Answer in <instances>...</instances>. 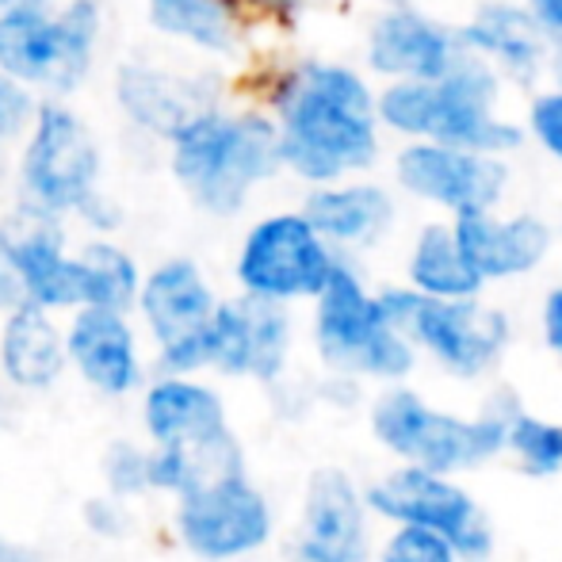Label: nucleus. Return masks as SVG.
I'll return each instance as SVG.
<instances>
[{
    "instance_id": "2f4dec72",
    "label": "nucleus",
    "mask_w": 562,
    "mask_h": 562,
    "mask_svg": "<svg viewBox=\"0 0 562 562\" xmlns=\"http://www.w3.org/2000/svg\"><path fill=\"white\" fill-rule=\"evenodd\" d=\"M108 482H112L115 494H142V490H149L146 451H138L134 445H115L108 451Z\"/></svg>"
},
{
    "instance_id": "423d86ee",
    "label": "nucleus",
    "mask_w": 562,
    "mask_h": 562,
    "mask_svg": "<svg viewBox=\"0 0 562 562\" xmlns=\"http://www.w3.org/2000/svg\"><path fill=\"white\" fill-rule=\"evenodd\" d=\"M15 172H20L23 203L66 218L77 215V207L100 188L104 161L89 123L58 97H46L35 104L31 126L23 134Z\"/></svg>"
},
{
    "instance_id": "58836bf2",
    "label": "nucleus",
    "mask_w": 562,
    "mask_h": 562,
    "mask_svg": "<svg viewBox=\"0 0 562 562\" xmlns=\"http://www.w3.org/2000/svg\"><path fill=\"white\" fill-rule=\"evenodd\" d=\"M252 8H260V12H276V15H283V12H291L295 8V0H249Z\"/></svg>"
},
{
    "instance_id": "6ab92c4d",
    "label": "nucleus",
    "mask_w": 562,
    "mask_h": 562,
    "mask_svg": "<svg viewBox=\"0 0 562 562\" xmlns=\"http://www.w3.org/2000/svg\"><path fill=\"white\" fill-rule=\"evenodd\" d=\"M115 97L123 115L131 119L138 131L157 134L169 142L177 126L203 108L218 104V89L207 77H188L172 74L161 66H146V61H123L115 74Z\"/></svg>"
},
{
    "instance_id": "6e6552de",
    "label": "nucleus",
    "mask_w": 562,
    "mask_h": 562,
    "mask_svg": "<svg viewBox=\"0 0 562 562\" xmlns=\"http://www.w3.org/2000/svg\"><path fill=\"white\" fill-rule=\"evenodd\" d=\"M337 260L340 252L311 226L303 211H276L249 226L237 249L234 276L245 295L295 303L314 299L326 288Z\"/></svg>"
},
{
    "instance_id": "cd10ccee",
    "label": "nucleus",
    "mask_w": 562,
    "mask_h": 562,
    "mask_svg": "<svg viewBox=\"0 0 562 562\" xmlns=\"http://www.w3.org/2000/svg\"><path fill=\"white\" fill-rule=\"evenodd\" d=\"M505 448H513L520 467L528 474H536V479H548V474L562 471V425L540 422V417L528 414H513Z\"/></svg>"
},
{
    "instance_id": "aec40b11",
    "label": "nucleus",
    "mask_w": 562,
    "mask_h": 562,
    "mask_svg": "<svg viewBox=\"0 0 562 562\" xmlns=\"http://www.w3.org/2000/svg\"><path fill=\"white\" fill-rule=\"evenodd\" d=\"M303 211L311 226L334 245L337 252L371 249L391 234L398 218V203L375 180L345 177L334 184H314L303 200Z\"/></svg>"
},
{
    "instance_id": "b1692460",
    "label": "nucleus",
    "mask_w": 562,
    "mask_h": 562,
    "mask_svg": "<svg viewBox=\"0 0 562 562\" xmlns=\"http://www.w3.org/2000/svg\"><path fill=\"white\" fill-rule=\"evenodd\" d=\"M0 368L15 386L43 391L66 368V337L54 326L50 311L23 303L8 311L4 334H0Z\"/></svg>"
},
{
    "instance_id": "f704fd0d",
    "label": "nucleus",
    "mask_w": 562,
    "mask_h": 562,
    "mask_svg": "<svg viewBox=\"0 0 562 562\" xmlns=\"http://www.w3.org/2000/svg\"><path fill=\"white\" fill-rule=\"evenodd\" d=\"M525 8L536 20V27L548 35V43L562 38V0H525Z\"/></svg>"
},
{
    "instance_id": "f3484780",
    "label": "nucleus",
    "mask_w": 562,
    "mask_h": 562,
    "mask_svg": "<svg viewBox=\"0 0 562 562\" xmlns=\"http://www.w3.org/2000/svg\"><path fill=\"white\" fill-rule=\"evenodd\" d=\"M451 229H456L463 257L486 283L536 272L555 245V229L528 211L509 218H497L494 207L459 211V215H451Z\"/></svg>"
},
{
    "instance_id": "5701e85b",
    "label": "nucleus",
    "mask_w": 562,
    "mask_h": 562,
    "mask_svg": "<svg viewBox=\"0 0 562 562\" xmlns=\"http://www.w3.org/2000/svg\"><path fill=\"white\" fill-rule=\"evenodd\" d=\"M146 432L154 445L195 448L226 432V409L211 386L192 383L188 375H165L146 391L142 402Z\"/></svg>"
},
{
    "instance_id": "4be33fe9",
    "label": "nucleus",
    "mask_w": 562,
    "mask_h": 562,
    "mask_svg": "<svg viewBox=\"0 0 562 562\" xmlns=\"http://www.w3.org/2000/svg\"><path fill=\"white\" fill-rule=\"evenodd\" d=\"M66 360L85 375V383L104 394H131L142 379L138 345L123 311L81 306L69 322Z\"/></svg>"
},
{
    "instance_id": "f8f14e48",
    "label": "nucleus",
    "mask_w": 562,
    "mask_h": 562,
    "mask_svg": "<svg viewBox=\"0 0 562 562\" xmlns=\"http://www.w3.org/2000/svg\"><path fill=\"white\" fill-rule=\"evenodd\" d=\"M368 505L386 520L398 525H425L440 532L456 548V555L482 562L494 548V536L467 490L448 482L445 474L425 471V467H406V471L386 474L383 482L368 490Z\"/></svg>"
},
{
    "instance_id": "a211bd4d",
    "label": "nucleus",
    "mask_w": 562,
    "mask_h": 562,
    "mask_svg": "<svg viewBox=\"0 0 562 562\" xmlns=\"http://www.w3.org/2000/svg\"><path fill=\"white\" fill-rule=\"evenodd\" d=\"M295 562H363L368 525L363 502L345 471H318L306 486V513L295 540Z\"/></svg>"
},
{
    "instance_id": "9b49d317",
    "label": "nucleus",
    "mask_w": 562,
    "mask_h": 562,
    "mask_svg": "<svg viewBox=\"0 0 562 562\" xmlns=\"http://www.w3.org/2000/svg\"><path fill=\"white\" fill-rule=\"evenodd\" d=\"M509 177L513 172L505 157L429 138L402 142L394 154V180L402 192L448 215L497 207L509 188Z\"/></svg>"
},
{
    "instance_id": "f03ea898",
    "label": "nucleus",
    "mask_w": 562,
    "mask_h": 562,
    "mask_svg": "<svg viewBox=\"0 0 562 562\" xmlns=\"http://www.w3.org/2000/svg\"><path fill=\"white\" fill-rule=\"evenodd\" d=\"M169 165L195 207L229 218L249 203L252 188L283 169L280 134L268 112L211 104L172 131Z\"/></svg>"
},
{
    "instance_id": "20e7f679",
    "label": "nucleus",
    "mask_w": 562,
    "mask_h": 562,
    "mask_svg": "<svg viewBox=\"0 0 562 562\" xmlns=\"http://www.w3.org/2000/svg\"><path fill=\"white\" fill-rule=\"evenodd\" d=\"M314 340L329 368L352 375L402 379L417 360V348L386 322L379 295L363 288L360 272L345 257L329 272L326 288L314 295Z\"/></svg>"
},
{
    "instance_id": "4468645a",
    "label": "nucleus",
    "mask_w": 562,
    "mask_h": 562,
    "mask_svg": "<svg viewBox=\"0 0 562 562\" xmlns=\"http://www.w3.org/2000/svg\"><path fill=\"white\" fill-rule=\"evenodd\" d=\"M0 234L15 260L27 303L46 306V311H81L89 303L81 260L66 252V226L58 215L20 200V207L0 226Z\"/></svg>"
},
{
    "instance_id": "a878e982",
    "label": "nucleus",
    "mask_w": 562,
    "mask_h": 562,
    "mask_svg": "<svg viewBox=\"0 0 562 562\" xmlns=\"http://www.w3.org/2000/svg\"><path fill=\"white\" fill-rule=\"evenodd\" d=\"M146 15L157 35L188 43L203 54H234L241 43V20L234 0H149Z\"/></svg>"
},
{
    "instance_id": "9d476101",
    "label": "nucleus",
    "mask_w": 562,
    "mask_h": 562,
    "mask_svg": "<svg viewBox=\"0 0 562 562\" xmlns=\"http://www.w3.org/2000/svg\"><path fill=\"white\" fill-rule=\"evenodd\" d=\"M177 532L200 559L226 562L265 548L272 536V509L265 494L249 486L245 471L195 482L180 494Z\"/></svg>"
},
{
    "instance_id": "c756f323",
    "label": "nucleus",
    "mask_w": 562,
    "mask_h": 562,
    "mask_svg": "<svg viewBox=\"0 0 562 562\" xmlns=\"http://www.w3.org/2000/svg\"><path fill=\"white\" fill-rule=\"evenodd\" d=\"M456 548L425 525H402L383 548V562H456Z\"/></svg>"
},
{
    "instance_id": "c85d7f7f",
    "label": "nucleus",
    "mask_w": 562,
    "mask_h": 562,
    "mask_svg": "<svg viewBox=\"0 0 562 562\" xmlns=\"http://www.w3.org/2000/svg\"><path fill=\"white\" fill-rule=\"evenodd\" d=\"M525 138H532L551 161L562 165V85L559 81L528 100Z\"/></svg>"
},
{
    "instance_id": "39448f33",
    "label": "nucleus",
    "mask_w": 562,
    "mask_h": 562,
    "mask_svg": "<svg viewBox=\"0 0 562 562\" xmlns=\"http://www.w3.org/2000/svg\"><path fill=\"white\" fill-rule=\"evenodd\" d=\"M379 306L409 345L429 352L451 375H482L509 345V318L479 299H432L414 288H386L379 291Z\"/></svg>"
},
{
    "instance_id": "e433bc0d",
    "label": "nucleus",
    "mask_w": 562,
    "mask_h": 562,
    "mask_svg": "<svg viewBox=\"0 0 562 562\" xmlns=\"http://www.w3.org/2000/svg\"><path fill=\"white\" fill-rule=\"evenodd\" d=\"M0 562H43V559H38L31 548H20V543H12V540L0 536Z\"/></svg>"
},
{
    "instance_id": "bb28decb",
    "label": "nucleus",
    "mask_w": 562,
    "mask_h": 562,
    "mask_svg": "<svg viewBox=\"0 0 562 562\" xmlns=\"http://www.w3.org/2000/svg\"><path fill=\"white\" fill-rule=\"evenodd\" d=\"M81 272H85V306H108V311H131L138 299L142 272L134 265V257L126 249H119L115 241H89L81 252Z\"/></svg>"
},
{
    "instance_id": "dca6fc26",
    "label": "nucleus",
    "mask_w": 562,
    "mask_h": 562,
    "mask_svg": "<svg viewBox=\"0 0 562 562\" xmlns=\"http://www.w3.org/2000/svg\"><path fill=\"white\" fill-rule=\"evenodd\" d=\"M459 46L474 58L490 61L505 85L532 89L540 77H548L551 43L525 4L513 0H486L456 27Z\"/></svg>"
},
{
    "instance_id": "412c9836",
    "label": "nucleus",
    "mask_w": 562,
    "mask_h": 562,
    "mask_svg": "<svg viewBox=\"0 0 562 562\" xmlns=\"http://www.w3.org/2000/svg\"><path fill=\"white\" fill-rule=\"evenodd\" d=\"M215 303L218 299L211 291L207 276L188 257H172L165 265H157L149 276H142L138 299H134L157 348H172L200 334L211 314H215Z\"/></svg>"
},
{
    "instance_id": "1a4fd4ad",
    "label": "nucleus",
    "mask_w": 562,
    "mask_h": 562,
    "mask_svg": "<svg viewBox=\"0 0 562 562\" xmlns=\"http://www.w3.org/2000/svg\"><path fill=\"white\" fill-rule=\"evenodd\" d=\"M505 81L490 61L463 50V58L437 77L429 89V126L425 138L445 146L479 149V154L509 157L525 146V126L497 112Z\"/></svg>"
},
{
    "instance_id": "ddd939ff",
    "label": "nucleus",
    "mask_w": 562,
    "mask_h": 562,
    "mask_svg": "<svg viewBox=\"0 0 562 562\" xmlns=\"http://www.w3.org/2000/svg\"><path fill=\"white\" fill-rule=\"evenodd\" d=\"M291 318L288 303L241 295L229 303H215V314L203 326V356L207 368L226 375H252L272 383L288 363Z\"/></svg>"
},
{
    "instance_id": "72a5a7b5",
    "label": "nucleus",
    "mask_w": 562,
    "mask_h": 562,
    "mask_svg": "<svg viewBox=\"0 0 562 562\" xmlns=\"http://www.w3.org/2000/svg\"><path fill=\"white\" fill-rule=\"evenodd\" d=\"M77 218H85L92 229H115L119 226V207L104 195V188H97V192L77 207Z\"/></svg>"
},
{
    "instance_id": "393cba45",
    "label": "nucleus",
    "mask_w": 562,
    "mask_h": 562,
    "mask_svg": "<svg viewBox=\"0 0 562 562\" xmlns=\"http://www.w3.org/2000/svg\"><path fill=\"white\" fill-rule=\"evenodd\" d=\"M406 280L414 291L432 299H479L486 280L471 268L456 241V229L448 223H429L414 237V249L406 260Z\"/></svg>"
},
{
    "instance_id": "0eeeda50",
    "label": "nucleus",
    "mask_w": 562,
    "mask_h": 562,
    "mask_svg": "<svg viewBox=\"0 0 562 562\" xmlns=\"http://www.w3.org/2000/svg\"><path fill=\"white\" fill-rule=\"evenodd\" d=\"M509 422V414H486L479 422L440 414L406 386L379 394L375 409H371V429H375L379 445L437 474L467 471V467L494 459L505 448Z\"/></svg>"
},
{
    "instance_id": "7ed1b4c3",
    "label": "nucleus",
    "mask_w": 562,
    "mask_h": 562,
    "mask_svg": "<svg viewBox=\"0 0 562 562\" xmlns=\"http://www.w3.org/2000/svg\"><path fill=\"white\" fill-rule=\"evenodd\" d=\"M104 31L100 0H12L0 12V74L50 97L81 89Z\"/></svg>"
},
{
    "instance_id": "7c9ffc66",
    "label": "nucleus",
    "mask_w": 562,
    "mask_h": 562,
    "mask_svg": "<svg viewBox=\"0 0 562 562\" xmlns=\"http://www.w3.org/2000/svg\"><path fill=\"white\" fill-rule=\"evenodd\" d=\"M35 104L38 100L27 85H20L15 77L0 74V154L27 134L31 115H35Z\"/></svg>"
},
{
    "instance_id": "473e14b6",
    "label": "nucleus",
    "mask_w": 562,
    "mask_h": 562,
    "mask_svg": "<svg viewBox=\"0 0 562 562\" xmlns=\"http://www.w3.org/2000/svg\"><path fill=\"white\" fill-rule=\"evenodd\" d=\"M23 303H27V291H23L15 260H12V252H8L4 234H0V314L15 311V306H23Z\"/></svg>"
},
{
    "instance_id": "4c0bfd02",
    "label": "nucleus",
    "mask_w": 562,
    "mask_h": 562,
    "mask_svg": "<svg viewBox=\"0 0 562 562\" xmlns=\"http://www.w3.org/2000/svg\"><path fill=\"white\" fill-rule=\"evenodd\" d=\"M548 77L562 85V38L551 43V61H548Z\"/></svg>"
},
{
    "instance_id": "f257e3e1",
    "label": "nucleus",
    "mask_w": 562,
    "mask_h": 562,
    "mask_svg": "<svg viewBox=\"0 0 562 562\" xmlns=\"http://www.w3.org/2000/svg\"><path fill=\"white\" fill-rule=\"evenodd\" d=\"M268 115L280 134V161L303 184H334L375 169L383 126L375 89L356 66L306 58L268 89Z\"/></svg>"
},
{
    "instance_id": "c9c22d12",
    "label": "nucleus",
    "mask_w": 562,
    "mask_h": 562,
    "mask_svg": "<svg viewBox=\"0 0 562 562\" xmlns=\"http://www.w3.org/2000/svg\"><path fill=\"white\" fill-rule=\"evenodd\" d=\"M543 337L562 356V288H555L543 303Z\"/></svg>"
},
{
    "instance_id": "2eb2a0df",
    "label": "nucleus",
    "mask_w": 562,
    "mask_h": 562,
    "mask_svg": "<svg viewBox=\"0 0 562 562\" xmlns=\"http://www.w3.org/2000/svg\"><path fill=\"white\" fill-rule=\"evenodd\" d=\"M463 58L456 27L414 4H391L371 20L363 61L383 81H437Z\"/></svg>"
}]
</instances>
